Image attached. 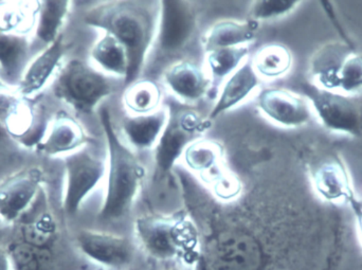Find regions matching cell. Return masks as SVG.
<instances>
[{"label":"cell","instance_id":"obj_27","mask_svg":"<svg viewBox=\"0 0 362 270\" xmlns=\"http://www.w3.org/2000/svg\"><path fill=\"white\" fill-rule=\"evenodd\" d=\"M71 1H40L35 34L47 46L52 44L61 34V29L69 14Z\"/></svg>","mask_w":362,"mask_h":270},{"label":"cell","instance_id":"obj_3","mask_svg":"<svg viewBox=\"0 0 362 270\" xmlns=\"http://www.w3.org/2000/svg\"><path fill=\"white\" fill-rule=\"evenodd\" d=\"M310 76L318 88L355 95L362 91V53L344 42H327L310 59Z\"/></svg>","mask_w":362,"mask_h":270},{"label":"cell","instance_id":"obj_2","mask_svg":"<svg viewBox=\"0 0 362 270\" xmlns=\"http://www.w3.org/2000/svg\"><path fill=\"white\" fill-rule=\"evenodd\" d=\"M108 108L100 110V121L107 146L106 192L99 218L114 222L124 218L133 207L146 177V170L134 151L121 140Z\"/></svg>","mask_w":362,"mask_h":270},{"label":"cell","instance_id":"obj_25","mask_svg":"<svg viewBox=\"0 0 362 270\" xmlns=\"http://www.w3.org/2000/svg\"><path fill=\"white\" fill-rule=\"evenodd\" d=\"M40 1L0 2V31L25 35L37 21Z\"/></svg>","mask_w":362,"mask_h":270},{"label":"cell","instance_id":"obj_10","mask_svg":"<svg viewBox=\"0 0 362 270\" xmlns=\"http://www.w3.org/2000/svg\"><path fill=\"white\" fill-rule=\"evenodd\" d=\"M0 127L25 146H36L45 135L42 115L28 98L0 89Z\"/></svg>","mask_w":362,"mask_h":270},{"label":"cell","instance_id":"obj_4","mask_svg":"<svg viewBox=\"0 0 362 270\" xmlns=\"http://www.w3.org/2000/svg\"><path fill=\"white\" fill-rule=\"evenodd\" d=\"M57 98L81 114H91L114 93L110 76L80 59L68 61L55 80Z\"/></svg>","mask_w":362,"mask_h":270},{"label":"cell","instance_id":"obj_28","mask_svg":"<svg viewBox=\"0 0 362 270\" xmlns=\"http://www.w3.org/2000/svg\"><path fill=\"white\" fill-rule=\"evenodd\" d=\"M248 47L218 49L206 53V67L212 82L223 83L248 59Z\"/></svg>","mask_w":362,"mask_h":270},{"label":"cell","instance_id":"obj_12","mask_svg":"<svg viewBox=\"0 0 362 270\" xmlns=\"http://www.w3.org/2000/svg\"><path fill=\"white\" fill-rule=\"evenodd\" d=\"M44 173L40 168H30L15 174L0 184V218L15 222L35 199Z\"/></svg>","mask_w":362,"mask_h":270},{"label":"cell","instance_id":"obj_17","mask_svg":"<svg viewBox=\"0 0 362 270\" xmlns=\"http://www.w3.org/2000/svg\"><path fill=\"white\" fill-rule=\"evenodd\" d=\"M261 78L253 69L252 64L248 59L221 83L214 105L206 119L212 122L221 115L238 107L257 90Z\"/></svg>","mask_w":362,"mask_h":270},{"label":"cell","instance_id":"obj_29","mask_svg":"<svg viewBox=\"0 0 362 270\" xmlns=\"http://www.w3.org/2000/svg\"><path fill=\"white\" fill-rule=\"evenodd\" d=\"M300 4L301 1L296 0H257L249 10L250 20L259 23L282 18L293 13Z\"/></svg>","mask_w":362,"mask_h":270},{"label":"cell","instance_id":"obj_30","mask_svg":"<svg viewBox=\"0 0 362 270\" xmlns=\"http://www.w3.org/2000/svg\"><path fill=\"white\" fill-rule=\"evenodd\" d=\"M221 201H229L236 199L242 192V184L227 167L204 182Z\"/></svg>","mask_w":362,"mask_h":270},{"label":"cell","instance_id":"obj_6","mask_svg":"<svg viewBox=\"0 0 362 270\" xmlns=\"http://www.w3.org/2000/svg\"><path fill=\"white\" fill-rule=\"evenodd\" d=\"M304 95L325 129L353 138L362 137V101L358 98L325 90L312 83L304 87Z\"/></svg>","mask_w":362,"mask_h":270},{"label":"cell","instance_id":"obj_21","mask_svg":"<svg viewBox=\"0 0 362 270\" xmlns=\"http://www.w3.org/2000/svg\"><path fill=\"white\" fill-rule=\"evenodd\" d=\"M185 167L206 182L225 165V153L219 142L200 139L192 142L182 155Z\"/></svg>","mask_w":362,"mask_h":270},{"label":"cell","instance_id":"obj_32","mask_svg":"<svg viewBox=\"0 0 362 270\" xmlns=\"http://www.w3.org/2000/svg\"><path fill=\"white\" fill-rule=\"evenodd\" d=\"M11 261L4 248L0 247V270H10Z\"/></svg>","mask_w":362,"mask_h":270},{"label":"cell","instance_id":"obj_20","mask_svg":"<svg viewBox=\"0 0 362 270\" xmlns=\"http://www.w3.org/2000/svg\"><path fill=\"white\" fill-rule=\"evenodd\" d=\"M259 23L255 21L221 20L212 25L202 35L204 54L218 49L248 47L257 37Z\"/></svg>","mask_w":362,"mask_h":270},{"label":"cell","instance_id":"obj_14","mask_svg":"<svg viewBox=\"0 0 362 270\" xmlns=\"http://www.w3.org/2000/svg\"><path fill=\"white\" fill-rule=\"evenodd\" d=\"M310 180L315 192L329 203L350 205L356 199L348 169L338 157H327L317 163Z\"/></svg>","mask_w":362,"mask_h":270},{"label":"cell","instance_id":"obj_9","mask_svg":"<svg viewBox=\"0 0 362 270\" xmlns=\"http://www.w3.org/2000/svg\"><path fill=\"white\" fill-rule=\"evenodd\" d=\"M155 46L163 54L180 52L195 36L198 16L193 2L185 0L159 1Z\"/></svg>","mask_w":362,"mask_h":270},{"label":"cell","instance_id":"obj_16","mask_svg":"<svg viewBox=\"0 0 362 270\" xmlns=\"http://www.w3.org/2000/svg\"><path fill=\"white\" fill-rule=\"evenodd\" d=\"M88 141L89 137L81 123L61 112L51 121L36 148L47 156L69 155L84 148Z\"/></svg>","mask_w":362,"mask_h":270},{"label":"cell","instance_id":"obj_1","mask_svg":"<svg viewBox=\"0 0 362 270\" xmlns=\"http://www.w3.org/2000/svg\"><path fill=\"white\" fill-rule=\"evenodd\" d=\"M144 1H106L87 11L84 21L87 25L110 34L127 49L129 74L127 86L139 80L146 68L151 49L156 38L158 13L146 6Z\"/></svg>","mask_w":362,"mask_h":270},{"label":"cell","instance_id":"obj_19","mask_svg":"<svg viewBox=\"0 0 362 270\" xmlns=\"http://www.w3.org/2000/svg\"><path fill=\"white\" fill-rule=\"evenodd\" d=\"M66 45L63 35L55 42L47 46V48L32 61L31 65L25 69L18 82L17 93L23 97L29 98L44 88L50 80L57 68L59 67L64 54Z\"/></svg>","mask_w":362,"mask_h":270},{"label":"cell","instance_id":"obj_7","mask_svg":"<svg viewBox=\"0 0 362 270\" xmlns=\"http://www.w3.org/2000/svg\"><path fill=\"white\" fill-rule=\"evenodd\" d=\"M211 121L192 110H171L167 127L154 148L155 169L160 175L171 173L182 158L187 146L200 139L211 127Z\"/></svg>","mask_w":362,"mask_h":270},{"label":"cell","instance_id":"obj_8","mask_svg":"<svg viewBox=\"0 0 362 270\" xmlns=\"http://www.w3.org/2000/svg\"><path fill=\"white\" fill-rule=\"evenodd\" d=\"M63 208L68 216L78 213L85 199L106 177L107 161L83 148L65 158Z\"/></svg>","mask_w":362,"mask_h":270},{"label":"cell","instance_id":"obj_15","mask_svg":"<svg viewBox=\"0 0 362 270\" xmlns=\"http://www.w3.org/2000/svg\"><path fill=\"white\" fill-rule=\"evenodd\" d=\"M165 88L180 101L194 104L206 97L212 80L204 67L189 61H180L165 69L163 74Z\"/></svg>","mask_w":362,"mask_h":270},{"label":"cell","instance_id":"obj_26","mask_svg":"<svg viewBox=\"0 0 362 270\" xmlns=\"http://www.w3.org/2000/svg\"><path fill=\"white\" fill-rule=\"evenodd\" d=\"M163 91L150 80H138L129 85L123 95V105L129 116L148 115L161 107Z\"/></svg>","mask_w":362,"mask_h":270},{"label":"cell","instance_id":"obj_11","mask_svg":"<svg viewBox=\"0 0 362 270\" xmlns=\"http://www.w3.org/2000/svg\"><path fill=\"white\" fill-rule=\"evenodd\" d=\"M257 108L270 122L284 129L305 127L314 118L305 95L281 88H266L257 95Z\"/></svg>","mask_w":362,"mask_h":270},{"label":"cell","instance_id":"obj_13","mask_svg":"<svg viewBox=\"0 0 362 270\" xmlns=\"http://www.w3.org/2000/svg\"><path fill=\"white\" fill-rule=\"evenodd\" d=\"M81 252L95 262L107 267L125 266L133 260L131 242L120 235L93 230H81L76 235Z\"/></svg>","mask_w":362,"mask_h":270},{"label":"cell","instance_id":"obj_5","mask_svg":"<svg viewBox=\"0 0 362 270\" xmlns=\"http://www.w3.org/2000/svg\"><path fill=\"white\" fill-rule=\"evenodd\" d=\"M135 231L144 250L160 260L180 257L197 244L195 231L185 218L142 216L136 221Z\"/></svg>","mask_w":362,"mask_h":270},{"label":"cell","instance_id":"obj_33","mask_svg":"<svg viewBox=\"0 0 362 270\" xmlns=\"http://www.w3.org/2000/svg\"><path fill=\"white\" fill-rule=\"evenodd\" d=\"M171 270H178V269H171Z\"/></svg>","mask_w":362,"mask_h":270},{"label":"cell","instance_id":"obj_22","mask_svg":"<svg viewBox=\"0 0 362 270\" xmlns=\"http://www.w3.org/2000/svg\"><path fill=\"white\" fill-rule=\"evenodd\" d=\"M90 59L100 71L108 76L122 78L124 82L129 74V55L127 49L116 38L102 33L91 48Z\"/></svg>","mask_w":362,"mask_h":270},{"label":"cell","instance_id":"obj_18","mask_svg":"<svg viewBox=\"0 0 362 270\" xmlns=\"http://www.w3.org/2000/svg\"><path fill=\"white\" fill-rule=\"evenodd\" d=\"M170 114L171 108L161 106L151 114L127 117L122 124L125 143L133 151L154 150L167 127Z\"/></svg>","mask_w":362,"mask_h":270},{"label":"cell","instance_id":"obj_31","mask_svg":"<svg viewBox=\"0 0 362 270\" xmlns=\"http://www.w3.org/2000/svg\"><path fill=\"white\" fill-rule=\"evenodd\" d=\"M352 207L353 211H354L355 216H356L357 227H358V235L361 237L362 244V201H359L358 199H354L352 203L350 204Z\"/></svg>","mask_w":362,"mask_h":270},{"label":"cell","instance_id":"obj_23","mask_svg":"<svg viewBox=\"0 0 362 270\" xmlns=\"http://www.w3.org/2000/svg\"><path fill=\"white\" fill-rule=\"evenodd\" d=\"M27 36L0 31V71L6 82H19L29 55Z\"/></svg>","mask_w":362,"mask_h":270},{"label":"cell","instance_id":"obj_24","mask_svg":"<svg viewBox=\"0 0 362 270\" xmlns=\"http://www.w3.org/2000/svg\"><path fill=\"white\" fill-rule=\"evenodd\" d=\"M250 61L261 80H276L291 71L293 57L284 45L269 44L262 47Z\"/></svg>","mask_w":362,"mask_h":270}]
</instances>
